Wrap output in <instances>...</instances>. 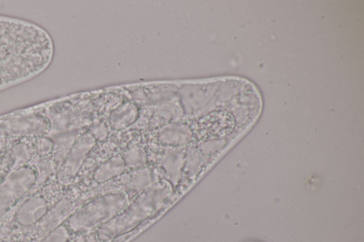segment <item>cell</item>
I'll return each mask as SVG.
<instances>
[{"mask_svg": "<svg viewBox=\"0 0 364 242\" xmlns=\"http://www.w3.org/2000/svg\"><path fill=\"white\" fill-rule=\"evenodd\" d=\"M71 233L67 226L63 223L50 233H48L41 242H68Z\"/></svg>", "mask_w": 364, "mask_h": 242, "instance_id": "cell-17", "label": "cell"}, {"mask_svg": "<svg viewBox=\"0 0 364 242\" xmlns=\"http://www.w3.org/2000/svg\"><path fill=\"white\" fill-rule=\"evenodd\" d=\"M68 189L63 187L53 176L38 190L31 191L0 217V242H7L12 233L36 224L63 197Z\"/></svg>", "mask_w": 364, "mask_h": 242, "instance_id": "cell-1", "label": "cell"}, {"mask_svg": "<svg viewBox=\"0 0 364 242\" xmlns=\"http://www.w3.org/2000/svg\"><path fill=\"white\" fill-rule=\"evenodd\" d=\"M125 167L122 157L119 155L112 157L95 170L93 179L98 183L107 182L122 174Z\"/></svg>", "mask_w": 364, "mask_h": 242, "instance_id": "cell-14", "label": "cell"}, {"mask_svg": "<svg viewBox=\"0 0 364 242\" xmlns=\"http://www.w3.org/2000/svg\"><path fill=\"white\" fill-rule=\"evenodd\" d=\"M2 181H4V180H2L0 178V183H1Z\"/></svg>", "mask_w": 364, "mask_h": 242, "instance_id": "cell-20", "label": "cell"}, {"mask_svg": "<svg viewBox=\"0 0 364 242\" xmlns=\"http://www.w3.org/2000/svg\"><path fill=\"white\" fill-rule=\"evenodd\" d=\"M32 155L51 158L53 150V141L48 136L29 138Z\"/></svg>", "mask_w": 364, "mask_h": 242, "instance_id": "cell-15", "label": "cell"}, {"mask_svg": "<svg viewBox=\"0 0 364 242\" xmlns=\"http://www.w3.org/2000/svg\"><path fill=\"white\" fill-rule=\"evenodd\" d=\"M87 131L96 141H104L108 136V128L102 122L92 124L90 126Z\"/></svg>", "mask_w": 364, "mask_h": 242, "instance_id": "cell-18", "label": "cell"}, {"mask_svg": "<svg viewBox=\"0 0 364 242\" xmlns=\"http://www.w3.org/2000/svg\"><path fill=\"white\" fill-rule=\"evenodd\" d=\"M82 189L74 183L63 197L34 225L12 233L7 242H41L83 203Z\"/></svg>", "mask_w": 364, "mask_h": 242, "instance_id": "cell-4", "label": "cell"}, {"mask_svg": "<svg viewBox=\"0 0 364 242\" xmlns=\"http://www.w3.org/2000/svg\"><path fill=\"white\" fill-rule=\"evenodd\" d=\"M185 155V150L176 149L168 153L161 160V167L171 185H177L182 177Z\"/></svg>", "mask_w": 364, "mask_h": 242, "instance_id": "cell-12", "label": "cell"}, {"mask_svg": "<svg viewBox=\"0 0 364 242\" xmlns=\"http://www.w3.org/2000/svg\"><path fill=\"white\" fill-rule=\"evenodd\" d=\"M139 116V108L133 102H126L112 111L109 117L110 127L120 131L132 125Z\"/></svg>", "mask_w": 364, "mask_h": 242, "instance_id": "cell-13", "label": "cell"}, {"mask_svg": "<svg viewBox=\"0 0 364 242\" xmlns=\"http://www.w3.org/2000/svg\"><path fill=\"white\" fill-rule=\"evenodd\" d=\"M192 138L190 127L184 123H171L159 129L157 133L159 142L164 145L183 146Z\"/></svg>", "mask_w": 364, "mask_h": 242, "instance_id": "cell-10", "label": "cell"}, {"mask_svg": "<svg viewBox=\"0 0 364 242\" xmlns=\"http://www.w3.org/2000/svg\"><path fill=\"white\" fill-rule=\"evenodd\" d=\"M36 179L35 169L27 164L15 170L0 183V217L30 193Z\"/></svg>", "mask_w": 364, "mask_h": 242, "instance_id": "cell-7", "label": "cell"}, {"mask_svg": "<svg viewBox=\"0 0 364 242\" xmlns=\"http://www.w3.org/2000/svg\"><path fill=\"white\" fill-rule=\"evenodd\" d=\"M80 131L65 132L50 137L54 143L51 161L55 173L67 157L75 140L81 133Z\"/></svg>", "mask_w": 364, "mask_h": 242, "instance_id": "cell-11", "label": "cell"}, {"mask_svg": "<svg viewBox=\"0 0 364 242\" xmlns=\"http://www.w3.org/2000/svg\"><path fill=\"white\" fill-rule=\"evenodd\" d=\"M8 142V140L5 138L0 137V152L5 147Z\"/></svg>", "mask_w": 364, "mask_h": 242, "instance_id": "cell-19", "label": "cell"}, {"mask_svg": "<svg viewBox=\"0 0 364 242\" xmlns=\"http://www.w3.org/2000/svg\"><path fill=\"white\" fill-rule=\"evenodd\" d=\"M219 84H190L179 91L183 112L188 116L217 108L213 102Z\"/></svg>", "mask_w": 364, "mask_h": 242, "instance_id": "cell-9", "label": "cell"}, {"mask_svg": "<svg viewBox=\"0 0 364 242\" xmlns=\"http://www.w3.org/2000/svg\"><path fill=\"white\" fill-rule=\"evenodd\" d=\"M171 193L168 182H155L145 188L120 213L99 230L102 238H109L125 233L159 210Z\"/></svg>", "mask_w": 364, "mask_h": 242, "instance_id": "cell-2", "label": "cell"}, {"mask_svg": "<svg viewBox=\"0 0 364 242\" xmlns=\"http://www.w3.org/2000/svg\"><path fill=\"white\" fill-rule=\"evenodd\" d=\"M129 199L124 192H114L84 202L70 215L64 224L70 233L87 231L117 214Z\"/></svg>", "mask_w": 364, "mask_h": 242, "instance_id": "cell-3", "label": "cell"}, {"mask_svg": "<svg viewBox=\"0 0 364 242\" xmlns=\"http://www.w3.org/2000/svg\"><path fill=\"white\" fill-rule=\"evenodd\" d=\"M126 166L131 168H141L147 161L145 150L141 147H134L125 151L122 155Z\"/></svg>", "mask_w": 364, "mask_h": 242, "instance_id": "cell-16", "label": "cell"}, {"mask_svg": "<svg viewBox=\"0 0 364 242\" xmlns=\"http://www.w3.org/2000/svg\"><path fill=\"white\" fill-rule=\"evenodd\" d=\"M51 129L48 136L70 132L88 125L92 120V111L85 102L55 104L46 111Z\"/></svg>", "mask_w": 364, "mask_h": 242, "instance_id": "cell-6", "label": "cell"}, {"mask_svg": "<svg viewBox=\"0 0 364 242\" xmlns=\"http://www.w3.org/2000/svg\"><path fill=\"white\" fill-rule=\"evenodd\" d=\"M95 143L96 140L88 131L81 133L77 138L54 176L63 187L68 189L75 183L88 153Z\"/></svg>", "mask_w": 364, "mask_h": 242, "instance_id": "cell-8", "label": "cell"}, {"mask_svg": "<svg viewBox=\"0 0 364 242\" xmlns=\"http://www.w3.org/2000/svg\"><path fill=\"white\" fill-rule=\"evenodd\" d=\"M50 129V122L43 111H31L0 119V137L9 140L48 136Z\"/></svg>", "mask_w": 364, "mask_h": 242, "instance_id": "cell-5", "label": "cell"}, {"mask_svg": "<svg viewBox=\"0 0 364 242\" xmlns=\"http://www.w3.org/2000/svg\"><path fill=\"white\" fill-rule=\"evenodd\" d=\"M108 242H110V241H108Z\"/></svg>", "mask_w": 364, "mask_h": 242, "instance_id": "cell-21", "label": "cell"}]
</instances>
